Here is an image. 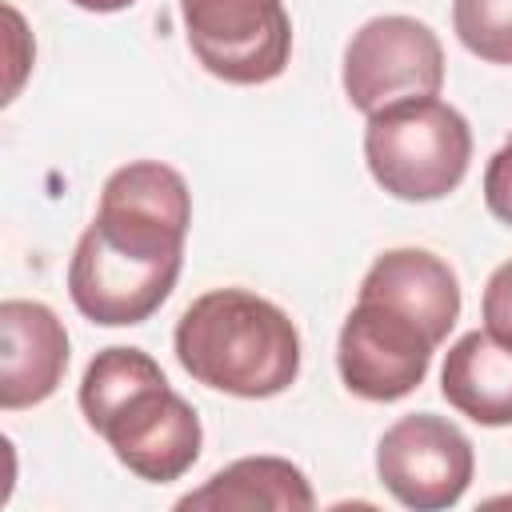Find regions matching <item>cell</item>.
Returning <instances> with one entry per match:
<instances>
[{"label":"cell","instance_id":"4fadbf2b","mask_svg":"<svg viewBox=\"0 0 512 512\" xmlns=\"http://www.w3.org/2000/svg\"><path fill=\"white\" fill-rule=\"evenodd\" d=\"M452 28L472 56L512 64V0H452Z\"/></svg>","mask_w":512,"mask_h":512},{"label":"cell","instance_id":"9a60e30c","mask_svg":"<svg viewBox=\"0 0 512 512\" xmlns=\"http://www.w3.org/2000/svg\"><path fill=\"white\" fill-rule=\"evenodd\" d=\"M484 204L500 224L512 228V140L484 168Z\"/></svg>","mask_w":512,"mask_h":512},{"label":"cell","instance_id":"277c9868","mask_svg":"<svg viewBox=\"0 0 512 512\" xmlns=\"http://www.w3.org/2000/svg\"><path fill=\"white\" fill-rule=\"evenodd\" d=\"M364 160L372 180L396 200H440L460 188L472 160L468 120L436 100H400L368 116L364 128Z\"/></svg>","mask_w":512,"mask_h":512},{"label":"cell","instance_id":"5b68a950","mask_svg":"<svg viewBox=\"0 0 512 512\" xmlns=\"http://www.w3.org/2000/svg\"><path fill=\"white\" fill-rule=\"evenodd\" d=\"M180 20L192 56L224 84H268L288 68L284 0H180Z\"/></svg>","mask_w":512,"mask_h":512},{"label":"cell","instance_id":"9c48e42d","mask_svg":"<svg viewBox=\"0 0 512 512\" xmlns=\"http://www.w3.org/2000/svg\"><path fill=\"white\" fill-rule=\"evenodd\" d=\"M68 372V332L40 300L0 304V408L48 400Z\"/></svg>","mask_w":512,"mask_h":512},{"label":"cell","instance_id":"2e32d148","mask_svg":"<svg viewBox=\"0 0 512 512\" xmlns=\"http://www.w3.org/2000/svg\"><path fill=\"white\" fill-rule=\"evenodd\" d=\"M72 4L84 8V12H120V8H128L136 0H72Z\"/></svg>","mask_w":512,"mask_h":512},{"label":"cell","instance_id":"7a4b0ae2","mask_svg":"<svg viewBox=\"0 0 512 512\" xmlns=\"http://www.w3.org/2000/svg\"><path fill=\"white\" fill-rule=\"evenodd\" d=\"M80 412L140 480H180L200 456V416L140 348H104L80 380Z\"/></svg>","mask_w":512,"mask_h":512},{"label":"cell","instance_id":"6da1fadb","mask_svg":"<svg viewBox=\"0 0 512 512\" xmlns=\"http://www.w3.org/2000/svg\"><path fill=\"white\" fill-rule=\"evenodd\" d=\"M192 192L160 160H132L100 188L96 220L68 260V296L92 324H144L176 288Z\"/></svg>","mask_w":512,"mask_h":512},{"label":"cell","instance_id":"7c38bea8","mask_svg":"<svg viewBox=\"0 0 512 512\" xmlns=\"http://www.w3.org/2000/svg\"><path fill=\"white\" fill-rule=\"evenodd\" d=\"M316 504L308 476L284 460V456H244L216 476H208L204 488L176 500V508H212V512H308Z\"/></svg>","mask_w":512,"mask_h":512},{"label":"cell","instance_id":"3957f363","mask_svg":"<svg viewBox=\"0 0 512 512\" xmlns=\"http://www.w3.org/2000/svg\"><path fill=\"white\" fill-rule=\"evenodd\" d=\"M180 368L216 392L264 400L300 372V336L284 308L248 288H212L176 320Z\"/></svg>","mask_w":512,"mask_h":512},{"label":"cell","instance_id":"8992f818","mask_svg":"<svg viewBox=\"0 0 512 512\" xmlns=\"http://www.w3.org/2000/svg\"><path fill=\"white\" fill-rule=\"evenodd\" d=\"M344 96L372 116L400 100L436 96L444 84V48L416 16H376L344 48Z\"/></svg>","mask_w":512,"mask_h":512},{"label":"cell","instance_id":"8fae6325","mask_svg":"<svg viewBox=\"0 0 512 512\" xmlns=\"http://www.w3.org/2000/svg\"><path fill=\"white\" fill-rule=\"evenodd\" d=\"M440 392L460 416L484 428L512 424V344L488 328L464 332L444 356Z\"/></svg>","mask_w":512,"mask_h":512},{"label":"cell","instance_id":"5bb4252c","mask_svg":"<svg viewBox=\"0 0 512 512\" xmlns=\"http://www.w3.org/2000/svg\"><path fill=\"white\" fill-rule=\"evenodd\" d=\"M480 312H484V324L488 332H496L500 340L512 344V260L500 264L488 284H484V300H480Z\"/></svg>","mask_w":512,"mask_h":512},{"label":"cell","instance_id":"52a82bcc","mask_svg":"<svg viewBox=\"0 0 512 512\" xmlns=\"http://www.w3.org/2000/svg\"><path fill=\"white\" fill-rule=\"evenodd\" d=\"M472 440L436 412L400 416L376 444L380 484L416 512L452 508L472 484Z\"/></svg>","mask_w":512,"mask_h":512},{"label":"cell","instance_id":"30bf717a","mask_svg":"<svg viewBox=\"0 0 512 512\" xmlns=\"http://www.w3.org/2000/svg\"><path fill=\"white\" fill-rule=\"evenodd\" d=\"M360 300L388 304L404 316H412L420 328L432 332V340H448L456 316H460V284L456 272L424 252V248H392L372 260V268L360 280Z\"/></svg>","mask_w":512,"mask_h":512},{"label":"cell","instance_id":"ba28073f","mask_svg":"<svg viewBox=\"0 0 512 512\" xmlns=\"http://www.w3.org/2000/svg\"><path fill=\"white\" fill-rule=\"evenodd\" d=\"M432 352H436L432 332L420 328L412 316L356 296V308L348 312L336 340V368L344 388L356 392L360 400L392 404L412 388H420Z\"/></svg>","mask_w":512,"mask_h":512}]
</instances>
